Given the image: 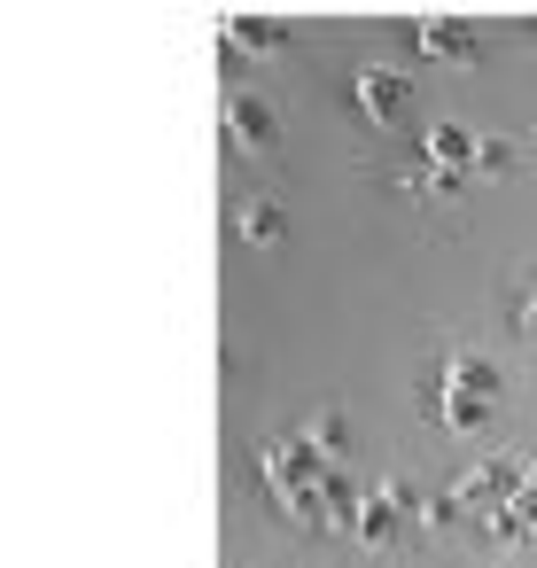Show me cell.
<instances>
[{
  "label": "cell",
  "mask_w": 537,
  "mask_h": 568,
  "mask_svg": "<svg viewBox=\"0 0 537 568\" xmlns=\"http://www.w3.org/2000/svg\"><path fill=\"white\" fill-rule=\"evenodd\" d=\"M521 475H529V459H514V452L475 459V467L459 475V506H467V521H483V514L514 506V498H521Z\"/></svg>",
  "instance_id": "6da1fadb"
},
{
  "label": "cell",
  "mask_w": 537,
  "mask_h": 568,
  "mask_svg": "<svg viewBox=\"0 0 537 568\" xmlns=\"http://www.w3.org/2000/svg\"><path fill=\"white\" fill-rule=\"evenodd\" d=\"M436 389L475 397V405H498V397H506V374H498V358H483V351H452L444 374H436Z\"/></svg>",
  "instance_id": "7a4b0ae2"
},
{
  "label": "cell",
  "mask_w": 537,
  "mask_h": 568,
  "mask_svg": "<svg viewBox=\"0 0 537 568\" xmlns=\"http://www.w3.org/2000/svg\"><path fill=\"white\" fill-rule=\"evenodd\" d=\"M351 102H358V118H366V125H397L413 94H405V79H397V71H374V63H366V71L351 79Z\"/></svg>",
  "instance_id": "3957f363"
},
{
  "label": "cell",
  "mask_w": 537,
  "mask_h": 568,
  "mask_svg": "<svg viewBox=\"0 0 537 568\" xmlns=\"http://www.w3.org/2000/svg\"><path fill=\"white\" fill-rule=\"evenodd\" d=\"M413 48L421 55H444V63H475V32L459 17H421L413 24Z\"/></svg>",
  "instance_id": "277c9868"
},
{
  "label": "cell",
  "mask_w": 537,
  "mask_h": 568,
  "mask_svg": "<svg viewBox=\"0 0 537 568\" xmlns=\"http://www.w3.org/2000/svg\"><path fill=\"white\" fill-rule=\"evenodd\" d=\"M226 133H234L242 149H273V141H281V118H273V102L234 94V102H226Z\"/></svg>",
  "instance_id": "5b68a950"
},
{
  "label": "cell",
  "mask_w": 537,
  "mask_h": 568,
  "mask_svg": "<svg viewBox=\"0 0 537 568\" xmlns=\"http://www.w3.org/2000/svg\"><path fill=\"white\" fill-rule=\"evenodd\" d=\"M421 156H428L436 172H475V133L452 125V118H436V125L421 133Z\"/></svg>",
  "instance_id": "8992f818"
},
{
  "label": "cell",
  "mask_w": 537,
  "mask_h": 568,
  "mask_svg": "<svg viewBox=\"0 0 537 568\" xmlns=\"http://www.w3.org/2000/svg\"><path fill=\"white\" fill-rule=\"evenodd\" d=\"M428 420H436L444 436H475V428L490 420V405H475V397H452V389H436V382H428Z\"/></svg>",
  "instance_id": "52a82bcc"
},
{
  "label": "cell",
  "mask_w": 537,
  "mask_h": 568,
  "mask_svg": "<svg viewBox=\"0 0 537 568\" xmlns=\"http://www.w3.org/2000/svg\"><path fill=\"white\" fill-rule=\"evenodd\" d=\"M234 234H242V242H250V250H273V242H281V234H288V211H281V203H265V195H257V203H242V211H234Z\"/></svg>",
  "instance_id": "ba28073f"
},
{
  "label": "cell",
  "mask_w": 537,
  "mask_h": 568,
  "mask_svg": "<svg viewBox=\"0 0 537 568\" xmlns=\"http://www.w3.org/2000/svg\"><path fill=\"white\" fill-rule=\"evenodd\" d=\"M320 506H327V529H351V521H358V506H366V490H358L351 475H335V467H327V475H320Z\"/></svg>",
  "instance_id": "9c48e42d"
},
{
  "label": "cell",
  "mask_w": 537,
  "mask_h": 568,
  "mask_svg": "<svg viewBox=\"0 0 537 568\" xmlns=\"http://www.w3.org/2000/svg\"><path fill=\"white\" fill-rule=\"evenodd\" d=\"M304 436H312V452H320V459H343V452H351V420H343L335 405H320Z\"/></svg>",
  "instance_id": "30bf717a"
},
{
  "label": "cell",
  "mask_w": 537,
  "mask_h": 568,
  "mask_svg": "<svg viewBox=\"0 0 537 568\" xmlns=\"http://www.w3.org/2000/svg\"><path fill=\"white\" fill-rule=\"evenodd\" d=\"M226 32H234V48H250V55H273V48H281V17H234Z\"/></svg>",
  "instance_id": "8fae6325"
},
{
  "label": "cell",
  "mask_w": 537,
  "mask_h": 568,
  "mask_svg": "<svg viewBox=\"0 0 537 568\" xmlns=\"http://www.w3.org/2000/svg\"><path fill=\"white\" fill-rule=\"evenodd\" d=\"M521 156V141H506V133H475V172H506Z\"/></svg>",
  "instance_id": "7c38bea8"
},
{
  "label": "cell",
  "mask_w": 537,
  "mask_h": 568,
  "mask_svg": "<svg viewBox=\"0 0 537 568\" xmlns=\"http://www.w3.org/2000/svg\"><path fill=\"white\" fill-rule=\"evenodd\" d=\"M514 327H521V335H529V343H537V288H529V296H521V312H514Z\"/></svg>",
  "instance_id": "4fadbf2b"
}]
</instances>
